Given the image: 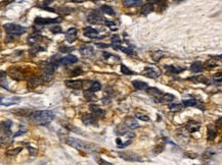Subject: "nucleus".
Returning a JSON list of instances; mask_svg holds the SVG:
<instances>
[{"label":"nucleus","instance_id":"1","mask_svg":"<svg viewBox=\"0 0 222 165\" xmlns=\"http://www.w3.org/2000/svg\"><path fill=\"white\" fill-rule=\"evenodd\" d=\"M31 118L39 126H48L54 118V113L50 110H38L31 115Z\"/></svg>","mask_w":222,"mask_h":165},{"label":"nucleus","instance_id":"2","mask_svg":"<svg viewBox=\"0 0 222 165\" xmlns=\"http://www.w3.org/2000/svg\"><path fill=\"white\" fill-rule=\"evenodd\" d=\"M4 29H5L7 35H12V36H20L26 32L27 29L24 28V27L20 26V24H6L4 26Z\"/></svg>","mask_w":222,"mask_h":165},{"label":"nucleus","instance_id":"3","mask_svg":"<svg viewBox=\"0 0 222 165\" xmlns=\"http://www.w3.org/2000/svg\"><path fill=\"white\" fill-rule=\"evenodd\" d=\"M87 21L89 22L90 24H103V23H106V19H103L96 10H92V11L87 15Z\"/></svg>","mask_w":222,"mask_h":165},{"label":"nucleus","instance_id":"4","mask_svg":"<svg viewBox=\"0 0 222 165\" xmlns=\"http://www.w3.org/2000/svg\"><path fill=\"white\" fill-rule=\"evenodd\" d=\"M66 143L70 146L74 147L76 149H79V150H84V149H88V147L86 146L85 143H83L82 141H80L78 139H74V138H68L67 139Z\"/></svg>","mask_w":222,"mask_h":165},{"label":"nucleus","instance_id":"5","mask_svg":"<svg viewBox=\"0 0 222 165\" xmlns=\"http://www.w3.org/2000/svg\"><path fill=\"white\" fill-rule=\"evenodd\" d=\"M40 66H41L42 68V71H43V75H53V73H54V70H55V66L53 65L51 62H46V61H43L40 63Z\"/></svg>","mask_w":222,"mask_h":165},{"label":"nucleus","instance_id":"6","mask_svg":"<svg viewBox=\"0 0 222 165\" xmlns=\"http://www.w3.org/2000/svg\"><path fill=\"white\" fill-rule=\"evenodd\" d=\"M61 17H57V19H44V17H36L35 19V24L38 26H44V24H55V23H61Z\"/></svg>","mask_w":222,"mask_h":165},{"label":"nucleus","instance_id":"7","mask_svg":"<svg viewBox=\"0 0 222 165\" xmlns=\"http://www.w3.org/2000/svg\"><path fill=\"white\" fill-rule=\"evenodd\" d=\"M8 75L15 81H23L24 80V73L19 67H10L8 70Z\"/></svg>","mask_w":222,"mask_h":165},{"label":"nucleus","instance_id":"8","mask_svg":"<svg viewBox=\"0 0 222 165\" xmlns=\"http://www.w3.org/2000/svg\"><path fill=\"white\" fill-rule=\"evenodd\" d=\"M82 121L86 126H96V116L94 114H90V113H86V114L82 115Z\"/></svg>","mask_w":222,"mask_h":165},{"label":"nucleus","instance_id":"9","mask_svg":"<svg viewBox=\"0 0 222 165\" xmlns=\"http://www.w3.org/2000/svg\"><path fill=\"white\" fill-rule=\"evenodd\" d=\"M119 157L123 158V159L126 160V161H131V162L141 161V158L140 157H138L136 154H132V153H124V152H121V153H119Z\"/></svg>","mask_w":222,"mask_h":165},{"label":"nucleus","instance_id":"10","mask_svg":"<svg viewBox=\"0 0 222 165\" xmlns=\"http://www.w3.org/2000/svg\"><path fill=\"white\" fill-rule=\"evenodd\" d=\"M83 34L85 37L90 38V39H95V38H101L98 36V31L95 29L91 28V27H87L83 30Z\"/></svg>","mask_w":222,"mask_h":165},{"label":"nucleus","instance_id":"11","mask_svg":"<svg viewBox=\"0 0 222 165\" xmlns=\"http://www.w3.org/2000/svg\"><path fill=\"white\" fill-rule=\"evenodd\" d=\"M183 105L188 107V106H194V107H197V108L202 109V110H204V106L203 104L201 103V102H199L196 99H188V100H183Z\"/></svg>","mask_w":222,"mask_h":165},{"label":"nucleus","instance_id":"12","mask_svg":"<svg viewBox=\"0 0 222 165\" xmlns=\"http://www.w3.org/2000/svg\"><path fill=\"white\" fill-rule=\"evenodd\" d=\"M144 71H145V75H148V77H150V79H157V77L161 75V72H160L157 68L150 67V66L144 68Z\"/></svg>","mask_w":222,"mask_h":165},{"label":"nucleus","instance_id":"13","mask_svg":"<svg viewBox=\"0 0 222 165\" xmlns=\"http://www.w3.org/2000/svg\"><path fill=\"white\" fill-rule=\"evenodd\" d=\"M66 86L71 89L80 90L83 88V81H66Z\"/></svg>","mask_w":222,"mask_h":165},{"label":"nucleus","instance_id":"14","mask_svg":"<svg viewBox=\"0 0 222 165\" xmlns=\"http://www.w3.org/2000/svg\"><path fill=\"white\" fill-rule=\"evenodd\" d=\"M77 61H78V58H77L75 55L69 54L68 56H66V57H64V58H61V64H64V65H69V64L76 63Z\"/></svg>","mask_w":222,"mask_h":165},{"label":"nucleus","instance_id":"15","mask_svg":"<svg viewBox=\"0 0 222 165\" xmlns=\"http://www.w3.org/2000/svg\"><path fill=\"white\" fill-rule=\"evenodd\" d=\"M201 128V124L199 122L195 121V120H190L188 121V123L186 124V131H189V133H195V131H197Z\"/></svg>","mask_w":222,"mask_h":165},{"label":"nucleus","instance_id":"16","mask_svg":"<svg viewBox=\"0 0 222 165\" xmlns=\"http://www.w3.org/2000/svg\"><path fill=\"white\" fill-rule=\"evenodd\" d=\"M66 37L68 42L70 43H73V42L76 40L77 38V29L76 28H71L68 30V32L66 33Z\"/></svg>","mask_w":222,"mask_h":165},{"label":"nucleus","instance_id":"17","mask_svg":"<svg viewBox=\"0 0 222 165\" xmlns=\"http://www.w3.org/2000/svg\"><path fill=\"white\" fill-rule=\"evenodd\" d=\"M89 108H90V110H91V112L96 117H103V116H105V111H103V109L99 108V106L96 105V104H91Z\"/></svg>","mask_w":222,"mask_h":165},{"label":"nucleus","instance_id":"18","mask_svg":"<svg viewBox=\"0 0 222 165\" xmlns=\"http://www.w3.org/2000/svg\"><path fill=\"white\" fill-rule=\"evenodd\" d=\"M43 39L44 38L42 37V36H40L38 34H33L28 38V43H29V45L34 46L35 44H37L38 42H41Z\"/></svg>","mask_w":222,"mask_h":165},{"label":"nucleus","instance_id":"19","mask_svg":"<svg viewBox=\"0 0 222 165\" xmlns=\"http://www.w3.org/2000/svg\"><path fill=\"white\" fill-rule=\"evenodd\" d=\"M80 53L84 56H93L94 55V50L91 46H82L80 48Z\"/></svg>","mask_w":222,"mask_h":165},{"label":"nucleus","instance_id":"20","mask_svg":"<svg viewBox=\"0 0 222 165\" xmlns=\"http://www.w3.org/2000/svg\"><path fill=\"white\" fill-rule=\"evenodd\" d=\"M220 59V57H213V58H211L210 60H208L207 62H206L205 65L207 66V67H215V66H218V65H221L222 64V61Z\"/></svg>","mask_w":222,"mask_h":165},{"label":"nucleus","instance_id":"21","mask_svg":"<svg viewBox=\"0 0 222 165\" xmlns=\"http://www.w3.org/2000/svg\"><path fill=\"white\" fill-rule=\"evenodd\" d=\"M132 85L133 87H134L135 90H146V89L148 88V85L146 84L145 82H142V81H133L132 82Z\"/></svg>","mask_w":222,"mask_h":165},{"label":"nucleus","instance_id":"22","mask_svg":"<svg viewBox=\"0 0 222 165\" xmlns=\"http://www.w3.org/2000/svg\"><path fill=\"white\" fill-rule=\"evenodd\" d=\"M174 100V96L171 94H162L161 97L158 99V101L160 103H164V104H168L170 102H172Z\"/></svg>","mask_w":222,"mask_h":165},{"label":"nucleus","instance_id":"23","mask_svg":"<svg viewBox=\"0 0 222 165\" xmlns=\"http://www.w3.org/2000/svg\"><path fill=\"white\" fill-rule=\"evenodd\" d=\"M146 92H148V95L153 96V97L157 98V99H159V98L162 96V94H163V93H162L158 88H148L146 89Z\"/></svg>","mask_w":222,"mask_h":165},{"label":"nucleus","instance_id":"24","mask_svg":"<svg viewBox=\"0 0 222 165\" xmlns=\"http://www.w3.org/2000/svg\"><path fill=\"white\" fill-rule=\"evenodd\" d=\"M217 136V130L216 128H215L214 126H208V140L209 141H212V140H214L215 138H216Z\"/></svg>","mask_w":222,"mask_h":165},{"label":"nucleus","instance_id":"25","mask_svg":"<svg viewBox=\"0 0 222 165\" xmlns=\"http://www.w3.org/2000/svg\"><path fill=\"white\" fill-rule=\"evenodd\" d=\"M83 95L84 97H85V99L87 100V101L91 102V101H96V96L94 95V92L91 90H87V91H84L83 92Z\"/></svg>","mask_w":222,"mask_h":165},{"label":"nucleus","instance_id":"26","mask_svg":"<svg viewBox=\"0 0 222 165\" xmlns=\"http://www.w3.org/2000/svg\"><path fill=\"white\" fill-rule=\"evenodd\" d=\"M114 47L115 50H121L122 52L126 53V54L128 55H133L134 54V51H133L132 48H127V47H123V46H121L119 44V45H116V46H113Z\"/></svg>","mask_w":222,"mask_h":165},{"label":"nucleus","instance_id":"27","mask_svg":"<svg viewBox=\"0 0 222 165\" xmlns=\"http://www.w3.org/2000/svg\"><path fill=\"white\" fill-rule=\"evenodd\" d=\"M142 0H123V5L125 7H131V6H137L141 4Z\"/></svg>","mask_w":222,"mask_h":165},{"label":"nucleus","instance_id":"28","mask_svg":"<svg viewBox=\"0 0 222 165\" xmlns=\"http://www.w3.org/2000/svg\"><path fill=\"white\" fill-rule=\"evenodd\" d=\"M190 70H192V72H195V73L201 72V71L203 70V64H202L201 62H199V61L194 62V63L192 64V66H190Z\"/></svg>","mask_w":222,"mask_h":165},{"label":"nucleus","instance_id":"29","mask_svg":"<svg viewBox=\"0 0 222 165\" xmlns=\"http://www.w3.org/2000/svg\"><path fill=\"white\" fill-rule=\"evenodd\" d=\"M28 85L31 89H35L36 87H38L40 85V79H38V77H30L28 82Z\"/></svg>","mask_w":222,"mask_h":165},{"label":"nucleus","instance_id":"30","mask_svg":"<svg viewBox=\"0 0 222 165\" xmlns=\"http://www.w3.org/2000/svg\"><path fill=\"white\" fill-rule=\"evenodd\" d=\"M154 10V7H153V4L152 3H148V4H144V5L141 7V14L142 15H148V13H150Z\"/></svg>","mask_w":222,"mask_h":165},{"label":"nucleus","instance_id":"31","mask_svg":"<svg viewBox=\"0 0 222 165\" xmlns=\"http://www.w3.org/2000/svg\"><path fill=\"white\" fill-rule=\"evenodd\" d=\"M125 124L128 128H136L139 126V124L137 123L134 119H132V118H128V119H126Z\"/></svg>","mask_w":222,"mask_h":165},{"label":"nucleus","instance_id":"32","mask_svg":"<svg viewBox=\"0 0 222 165\" xmlns=\"http://www.w3.org/2000/svg\"><path fill=\"white\" fill-rule=\"evenodd\" d=\"M20 100H21L20 98H12V99L5 100V101H4L3 99H1V104L3 106H9V105H13V104H15L17 102H19Z\"/></svg>","mask_w":222,"mask_h":165},{"label":"nucleus","instance_id":"33","mask_svg":"<svg viewBox=\"0 0 222 165\" xmlns=\"http://www.w3.org/2000/svg\"><path fill=\"white\" fill-rule=\"evenodd\" d=\"M165 68L171 73H179L184 70V68L176 67V66H174V65H165Z\"/></svg>","mask_w":222,"mask_h":165},{"label":"nucleus","instance_id":"34","mask_svg":"<svg viewBox=\"0 0 222 165\" xmlns=\"http://www.w3.org/2000/svg\"><path fill=\"white\" fill-rule=\"evenodd\" d=\"M101 9L103 13H106V14H110V15H115V14H116V13H115V10L108 5H103L101 7Z\"/></svg>","mask_w":222,"mask_h":165},{"label":"nucleus","instance_id":"35","mask_svg":"<svg viewBox=\"0 0 222 165\" xmlns=\"http://www.w3.org/2000/svg\"><path fill=\"white\" fill-rule=\"evenodd\" d=\"M116 143H117V145H118V148H125V147H127V146H129V145L132 143V140H130V141H127L126 143H122V141H121V139L120 138H117L116 139Z\"/></svg>","mask_w":222,"mask_h":165},{"label":"nucleus","instance_id":"36","mask_svg":"<svg viewBox=\"0 0 222 165\" xmlns=\"http://www.w3.org/2000/svg\"><path fill=\"white\" fill-rule=\"evenodd\" d=\"M101 89V84H99L98 82H96V81L92 82L91 85H90V87H89V90L93 91V92H97V91H99Z\"/></svg>","mask_w":222,"mask_h":165},{"label":"nucleus","instance_id":"37","mask_svg":"<svg viewBox=\"0 0 222 165\" xmlns=\"http://www.w3.org/2000/svg\"><path fill=\"white\" fill-rule=\"evenodd\" d=\"M135 117L139 120H142V121H148L150 120V117L146 114H144V113H139V112L135 113Z\"/></svg>","mask_w":222,"mask_h":165},{"label":"nucleus","instance_id":"38","mask_svg":"<svg viewBox=\"0 0 222 165\" xmlns=\"http://www.w3.org/2000/svg\"><path fill=\"white\" fill-rule=\"evenodd\" d=\"M121 72L124 73V75H134V72H133L131 70H129L128 67H126L124 64H121Z\"/></svg>","mask_w":222,"mask_h":165},{"label":"nucleus","instance_id":"39","mask_svg":"<svg viewBox=\"0 0 222 165\" xmlns=\"http://www.w3.org/2000/svg\"><path fill=\"white\" fill-rule=\"evenodd\" d=\"M0 84H1L2 88H5V89L8 88L7 82H6V77H5V72H4V71H1V82H0Z\"/></svg>","mask_w":222,"mask_h":165},{"label":"nucleus","instance_id":"40","mask_svg":"<svg viewBox=\"0 0 222 165\" xmlns=\"http://www.w3.org/2000/svg\"><path fill=\"white\" fill-rule=\"evenodd\" d=\"M120 43H121V39H120V36L119 35H113L112 36V44H113V46L119 45Z\"/></svg>","mask_w":222,"mask_h":165},{"label":"nucleus","instance_id":"41","mask_svg":"<svg viewBox=\"0 0 222 165\" xmlns=\"http://www.w3.org/2000/svg\"><path fill=\"white\" fill-rule=\"evenodd\" d=\"M182 108V106H181V104H170L169 105V109L171 111H179L180 109Z\"/></svg>","mask_w":222,"mask_h":165},{"label":"nucleus","instance_id":"42","mask_svg":"<svg viewBox=\"0 0 222 165\" xmlns=\"http://www.w3.org/2000/svg\"><path fill=\"white\" fill-rule=\"evenodd\" d=\"M50 31H51V33H53V34H61V33L63 32V30H61V26H54V27H52V28H50Z\"/></svg>","mask_w":222,"mask_h":165},{"label":"nucleus","instance_id":"43","mask_svg":"<svg viewBox=\"0 0 222 165\" xmlns=\"http://www.w3.org/2000/svg\"><path fill=\"white\" fill-rule=\"evenodd\" d=\"M82 73H83V70H82L80 67H77L72 71L71 77H77V75H82Z\"/></svg>","mask_w":222,"mask_h":165},{"label":"nucleus","instance_id":"44","mask_svg":"<svg viewBox=\"0 0 222 165\" xmlns=\"http://www.w3.org/2000/svg\"><path fill=\"white\" fill-rule=\"evenodd\" d=\"M213 79H214L215 82H222V71H219V72L215 73L214 75H213Z\"/></svg>","mask_w":222,"mask_h":165},{"label":"nucleus","instance_id":"45","mask_svg":"<svg viewBox=\"0 0 222 165\" xmlns=\"http://www.w3.org/2000/svg\"><path fill=\"white\" fill-rule=\"evenodd\" d=\"M27 133V128H24V126H20V131H17V133H14V135L12 136V138L14 137H17V136H21V135H24V133Z\"/></svg>","mask_w":222,"mask_h":165},{"label":"nucleus","instance_id":"46","mask_svg":"<svg viewBox=\"0 0 222 165\" xmlns=\"http://www.w3.org/2000/svg\"><path fill=\"white\" fill-rule=\"evenodd\" d=\"M59 50L61 51V52H63V53H69V52H71V51L74 50V48L67 47V46H61V47H59Z\"/></svg>","mask_w":222,"mask_h":165},{"label":"nucleus","instance_id":"47","mask_svg":"<svg viewBox=\"0 0 222 165\" xmlns=\"http://www.w3.org/2000/svg\"><path fill=\"white\" fill-rule=\"evenodd\" d=\"M38 7H40V8H42V9H44V10H48V11H52V12H55V9H53V8H49L48 6H46V5H39Z\"/></svg>","mask_w":222,"mask_h":165},{"label":"nucleus","instance_id":"48","mask_svg":"<svg viewBox=\"0 0 222 165\" xmlns=\"http://www.w3.org/2000/svg\"><path fill=\"white\" fill-rule=\"evenodd\" d=\"M20 151H22V148H17V149H15V150H12V151H8V152H7V154H8V155H17V154L19 153Z\"/></svg>","mask_w":222,"mask_h":165},{"label":"nucleus","instance_id":"49","mask_svg":"<svg viewBox=\"0 0 222 165\" xmlns=\"http://www.w3.org/2000/svg\"><path fill=\"white\" fill-rule=\"evenodd\" d=\"M95 45H96L97 47H101V48H108V47H110V45H108V44H103V43H95Z\"/></svg>","mask_w":222,"mask_h":165},{"label":"nucleus","instance_id":"50","mask_svg":"<svg viewBox=\"0 0 222 165\" xmlns=\"http://www.w3.org/2000/svg\"><path fill=\"white\" fill-rule=\"evenodd\" d=\"M106 24L108 27H110L111 29H113V30H116V27H114V23H111V22H108V21H106Z\"/></svg>","mask_w":222,"mask_h":165},{"label":"nucleus","instance_id":"51","mask_svg":"<svg viewBox=\"0 0 222 165\" xmlns=\"http://www.w3.org/2000/svg\"><path fill=\"white\" fill-rule=\"evenodd\" d=\"M98 163L99 164H106V165H111V163H108V162H106V160H103V159H98Z\"/></svg>","mask_w":222,"mask_h":165},{"label":"nucleus","instance_id":"52","mask_svg":"<svg viewBox=\"0 0 222 165\" xmlns=\"http://www.w3.org/2000/svg\"><path fill=\"white\" fill-rule=\"evenodd\" d=\"M53 1H54V0H44L43 4H44V5H48V4L52 3V2H53Z\"/></svg>","mask_w":222,"mask_h":165},{"label":"nucleus","instance_id":"53","mask_svg":"<svg viewBox=\"0 0 222 165\" xmlns=\"http://www.w3.org/2000/svg\"><path fill=\"white\" fill-rule=\"evenodd\" d=\"M160 0H148V3H152V4H155V3H158Z\"/></svg>","mask_w":222,"mask_h":165},{"label":"nucleus","instance_id":"54","mask_svg":"<svg viewBox=\"0 0 222 165\" xmlns=\"http://www.w3.org/2000/svg\"><path fill=\"white\" fill-rule=\"evenodd\" d=\"M29 151H31L32 155H35V153H36V150H35V149H32L31 147H29Z\"/></svg>","mask_w":222,"mask_h":165},{"label":"nucleus","instance_id":"55","mask_svg":"<svg viewBox=\"0 0 222 165\" xmlns=\"http://www.w3.org/2000/svg\"><path fill=\"white\" fill-rule=\"evenodd\" d=\"M84 1H86V0H72V2H75V3H82Z\"/></svg>","mask_w":222,"mask_h":165},{"label":"nucleus","instance_id":"56","mask_svg":"<svg viewBox=\"0 0 222 165\" xmlns=\"http://www.w3.org/2000/svg\"><path fill=\"white\" fill-rule=\"evenodd\" d=\"M92 1H93V2H97L98 0H92Z\"/></svg>","mask_w":222,"mask_h":165}]
</instances>
